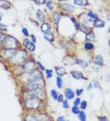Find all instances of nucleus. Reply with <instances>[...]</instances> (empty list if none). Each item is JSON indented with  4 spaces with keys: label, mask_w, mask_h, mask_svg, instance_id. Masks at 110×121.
I'll list each match as a JSON object with an SVG mask.
<instances>
[{
    "label": "nucleus",
    "mask_w": 110,
    "mask_h": 121,
    "mask_svg": "<svg viewBox=\"0 0 110 121\" xmlns=\"http://www.w3.org/2000/svg\"><path fill=\"white\" fill-rule=\"evenodd\" d=\"M23 45L25 46V47L28 49V50L30 52H34L35 49V47L33 42H31L30 40H28V39H25L23 42Z\"/></svg>",
    "instance_id": "nucleus-7"
},
{
    "label": "nucleus",
    "mask_w": 110,
    "mask_h": 121,
    "mask_svg": "<svg viewBox=\"0 0 110 121\" xmlns=\"http://www.w3.org/2000/svg\"><path fill=\"white\" fill-rule=\"evenodd\" d=\"M63 100H64V97L62 95H59L58 97H57V100H58L59 102H62Z\"/></svg>",
    "instance_id": "nucleus-41"
},
{
    "label": "nucleus",
    "mask_w": 110,
    "mask_h": 121,
    "mask_svg": "<svg viewBox=\"0 0 110 121\" xmlns=\"http://www.w3.org/2000/svg\"><path fill=\"white\" fill-rule=\"evenodd\" d=\"M72 112L74 114H78V113H79V109H78V108L76 106H73L72 109Z\"/></svg>",
    "instance_id": "nucleus-35"
},
{
    "label": "nucleus",
    "mask_w": 110,
    "mask_h": 121,
    "mask_svg": "<svg viewBox=\"0 0 110 121\" xmlns=\"http://www.w3.org/2000/svg\"><path fill=\"white\" fill-rule=\"evenodd\" d=\"M55 70L57 75L62 77L66 74V70L64 67H55Z\"/></svg>",
    "instance_id": "nucleus-15"
},
{
    "label": "nucleus",
    "mask_w": 110,
    "mask_h": 121,
    "mask_svg": "<svg viewBox=\"0 0 110 121\" xmlns=\"http://www.w3.org/2000/svg\"><path fill=\"white\" fill-rule=\"evenodd\" d=\"M86 106H87V102H86V101H84V102H83L81 104V109H86Z\"/></svg>",
    "instance_id": "nucleus-38"
},
{
    "label": "nucleus",
    "mask_w": 110,
    "mask_h": 121,
    "mask_svg": "<svg viewBox=\"0 0 110 121\" xmlns=\"http://www.w3.org/2000/svg\"><path fill=\"white\" fill-rule=\"evenodd\" d=\"M80 30L84 32V33H89V31H90V27L87 26L86 23H83L80 25Z\"/></svg>",
    "instance_id": "nucleus-22"
},
{
    "label": "nucleus",
    "mask_w": 110,
    "mask_h": 121,
    "mask_svg": "<svg viewBox=\"0 0 110 121\" xmlns=\"http://www.w3.org/2000/svg\"><path fill=\"white\" fill-rule=\"evenodd\" d=\"M59 1H68V0H59Z\"/></svg>",
    "instance_id": "nucleus-56"
},
{
    "label": "nucleus",
    "mask_w": 110,
    "mask_h": 121,
    "mask_svg": "<svg viewBox=\"0 0 110 121\" xmlns=\"http://www.w3.org/2000/svg\"><path fill=\"white\" fill-rule=\"evenodd\" d=\"M42 78V74L39 70L32 71V72L30 73L29 75V80H31V81Z\"/></svg>",
    "instance_id": "nucleus-6"
},
{
    "label": "nucleus",
    "mask_w": 110,
    "mask_h": 121,
    "mask_svg": "<svg viewBox=\"0 0 110 121\" xmlns=\"http://www.w3.org/2000/svg\"><path fill=\"white\" fill-rule=\"evenodd\" d=\"M85 48L86 50H92L94 48V45L91 43H87L85 45Z\"/></svg>",
    "instance_id": "nucleus-33"
},
{
    "label": "nucleus",
    "mask_w": 110,
    "mask_h": 121,
    "mask_svg": "<svg viewBox=\"0 0 110 121\" xmlns=\"http://www.w3.org/2000/svg\"><path fill=\"white\" fill-rule=\"evenodd\" d=\"M35 69V64L34 62L29 61L25 64L23 66V70L27 73H31Z\"/></svg>",
    "instance_id": "nucleus-5"
},
{
    "label": "nucleus",
    "mask_w": 110,
    "mask_h": 121,
    "mask_svg": "<svg viewBox=\"0 0 110 121\" xmlns=\"http://www.w3.org/2000/svg\"><path fill=\"white\" fill-rule=\"evenodd\" d=\"M105 79L107 81H110V75L106 76V78H105Z\"/></svg>",
    "instance_id": "nucleus-51"
},
{
    "label": "nucleus",
    "mask_w": 110,
    "mask_h": 121,
    "mask_svg": "<svg viewBox=\"0 0 110 121\" xmlns=\"http://www.w3.org/2000/svg\"><path fill=\"white\" fill-rule=\"evenodd\" d=\"M95 62H97L99 65H103V60L101 56L100 55H97L95 58Z\"/></svg>",
    "instance_id": "nucleus-25"
},
{
    "label": "nucleus",
    "mask_w": 110,
    "mask_h": 121,
    "mask_svg": "<svg viewBox=\"0 0 110 121\" xmlns=\"http://www.w3.org/2000/svg\"><path fill=\"white\" fill-rule=\"evenodd\" d=\"M72 21H73V23H74V25H75V27H76V30H78V25H77V23H76V21L74 20V19H72Z\"/></svg>",
    "instance_id": "nucleus-47"
},
{
    "label": "nucleus",
    "mask_w": 110,
    "mask_h": 121,
    "mask_svg": "<svg viewBox=\"0 0 110 121\" xmlns=\"http://www.w3.org/2000/svg\"><path fill=\"white\" fill-rule=\"evenodd\" d=\"M89 64L91 67H92V69L93 70H94L98 71L99 70V69H100V67H99L100 65H98L96 62H94V61L91 60V61L89 62Z\"/></svg>",
    "instance_id": "nucleus-23"
},
{
    "label": "nucleus",
    "mask_w": 110,
    "mask_h": 121,
    "mask_svg": "<svg viewBox=\"0 0 110 121\" xmlns=\"http://www.w3.org/2000/svg\"><path fill=\"white\" fill-rule=\"evenodd\" d=\"M74 3L75 4L81 6H86L89 4L87 0H74Z\"/></svg>",
    "instance_id": "nucleus-19"
},
{
    "label": "nucleus",
    "mask_w": 110,
    "mask_h": 121,
    "mask_svg": "<svg viewBox=\"0 0 110 121\" xmlns=\"http://www.w3.org/2000/svg\"><path fill=\"white\" fill-rule=\"evenodd\" d=\"M92 87V83H89V86L88 87V90H91Z\"/></svg>",
    "instance_id": "nucleus-49"
},
{
    "label": "nucleus",
    "mask_w": 110,
    "mask_h": 121,
    "mask_svg": "<svg viewBox=\"0 0 110 121\" xmlns=\"http://www.w3.org/2000/svg\"><path fill=\"white\" fill-rule=\"evenodd\" d=\"M76 63L78 64L81 66L83 68H86L88 66V63L86 61V60H82V59H78L76 60Z\"/></svg>",
    "instance_id": "nucleus-21"
},
{
    "label": "nucleus",
    "mask_w": 110,
    "mask_h": 121,
    "mask_svg": "<svg viewBox=\"0 0 110 121\" xmlns=\"http://www.w3.org/2000/svg\"><path fill=\"white\" fill-rule=\"evenodd\" d=\"M45 86V82L42 78L37 80H32L31 82L27 85V88L29 90H34V89H40Z\"/></svg>",
    "instance_id": "nucleus-2"
},
{
    "label": "nucleus",
    "mask_w": 110,
    "mask_h": 121,
    "mask_svg": "<svg viewBox=\"0 0 110 121\" xmlns=\"http://www.w3.org/2000/svg\"><path fill=\"white\" fill-rule=\"evenodd\" d=\"M71 74H72V77L76 79H85L83 76V74L78 71H72Z\"/></svg>",
    "instance_id": "nucleus-14"
},
{
    "label": "nucleus",
    "mask_w": 110,
    "mask_h": 121,
    "mask_svg": "<svg viewBox=\"0 0 110 121\" xmlns=\"http://www.w3.org/2000/svg\"><path fill=\"white\" fill-rule=\"evenodd\" d=\"M31 39H32V42H33V43H35V42H36V39H35V36H34V35H31Z\"/></svg>",
    "instance_id": "nucleus-45"
},
{
    "label": "nucleus",
    "mask_w": 110,
    "mask_h": 121,
    "mask_svg": "<svg viewBox=\"0 0 110 121\" xmlns=\"http://www.w3.org/2000/svg\"><path fill=\"white\" fill-rule=\"evenodd\" d=\"M44 38L46 40H48L49 42H53L54 40V35H53V33L50 32V31H48V32H47L45 34Z\"/></svg>",
    "instance_id": "nucleus-18"
},
{
    "label": "nucleus",
    "mask_w": 110,
    "mask_h": 121,
    "mask_svg": "<svg viewBox=\"0 0 110 121\" xmlns=\"http://www.w3.org/2000/svg\"><path fill=\"white\" fill-rule=\"evenodd\" d=\"M62 7L65 10L69 12H71V13L74 12L75 10V8L74 6L71 4H67V3L62 4Z\"/></svg>",
    "instance_id": "nucleus-9"
},
{
    "label": "nucleus",
    "mask_w": 110,
    "mask_h": 121,
    "mask_svg": "<svg viewBox=\"0 0 110 121\" xmlns=\"http://www.w3.org/2000/svg\"><path fill=\"white\" fill-rule=\"evenodd\" d=\"M107 18H108V20H110V14H109V15H108Z\"/></svg>",
    "instance_id": "nucleus-53"
},
{
    "label": "nucleus",
    "mask_w": 110,
    "mask_h": 121,
    "mask_svg": "<svg viewBox=\"0 0 110 121\" xmlns=\"http://www.w3.org/2000/svg\"><path fill=\"white\" fill-rule=\"evenodd\" d=\"M108 32L110 33V26L109 27V28H108Z\"/></svg>",
    "instance_id": "nucleus-54"
},
{
    "label": "nucleus",
    "mask_w": 110,
    "mask_h": 121,
    "mask_svg": "<svg viewBox=\"0 0 110 121\" xmlns=\"http://www.w3.org/2000/svg\"><path fill=\"white\" fill-rule=\"evenodd\" d=\"M36 16L38 18V19L41 22H44L45 20V15L44 12L41 10H37L36 12Z\"/></svg>",
    "instance_id": "nucleus-16"
},
{
    "label": "nucleus",
    "mask_w": 110,
    "mask_h": 121,
    "mask_svg": "<svg viewBox=\"0 0 110 121\" xmlns=\"http://www.w3.org/2000/svg\"><path fill=\"white\" fill-rule=\"evenodd\" d=\"M88 15L89 17L91 18H92V19H95V20L98 19V15H96L95 13H93V12H88Z\"/></svg>",
    "instance_id": "nucleus-29"
},
{
    "label": "nucleus",
    "mask_w": 110,
    "mask_h": 121,
    "mask_svg": "<svg viewBox=\"0 0 110 121\" xmlns=\"http://www.w3.org/2000/svg\"><path fill=\"white\" fill-rule=\"evenodd\" d=\"M46 75H47V77L48 78H50L52 77L53 73H52V70H46Z\"/></svg>",
    "instance_id": "nucleus-32"
},
{
    "label": "nucleus",
    "mask_w": 110,
    "mask_h": 121,
    "mask_svg": "<svg viewBox=\"0 0 110 121\" xmlns=\"http://www.w3.org/2000/svg\"><path fill=\"white\" fill-rule=\"evenodd\" d=\"M26 58V53L25 51L20 50L15 52L11 58L12 62L15 64H19L23 62Z\"/></svg>",
    "instance_id": "nucleus-1"
},
{
    "label": "nucleus",
    "mask_w": 110,
    "mask_h": 121,
    "mask_svg": "<svg viewBox=\"0 0 110 121\" xmlns=\"http://www.w3.org/2000/svg\"><path fill=\"white\" fill-rule=\"evenodd\" d=\"M51 94L52 97L54 99V100H57V92L55 90H51Z\"/></svg>",
    "instance_id": "nucleus-31"
},
{
    "label": "nucleus",
    "mask_w": 110,
    "mask_h": 121,
    "mask_svg": "<svg viewBox=\"0 0 110 121\" xmlns=\"http://www.w3.org/2000/svg\"><path fill=\"white\" fill-rule=\"evenodd\" d=\"M29 96L31 97H34V98H37L39 97L40 96H44V94L42 92V91L39 89H34V90H31V91L29 92Z\"/></svg>",
    "instance_id": "nucleus-8"
},
{
    "label": "nucleus",
    "mask_w": 110,
    "mask_h": 121,
    "mask_svg": "<svg viewBox=\"0 0 110 121\" xmlns=\"http://www.w3.org/2000/svg\"><path fill=\"white\" fill-rule=\"evenodd\" d=\"M86 40H89V41H92L95 39V35L92 34V33H88L86 34Z\"/></svg>",
    "instance_id": "nucleus-27"
},
{
    "label": "nucleus",
    "mask_w": 110,
    "mask_h": 121,
    "mask_svg": "<svg viewBox=\"0 0 110 121\" xmlns=\"http://www.w3.org/2000/svg\"><path fill=\"white\" fill-rule=\"evenodd\" d=\"M50 28H51V27H50V26L48 24L44 23L42 24L41 26V30L44 32V33H46L50 31Z\"/></svg>",
    "instance_id": "nucleus-24"
},
{
    "label": "nucleus",
    "mask_w": 110,
    "mask_h": 121,
    "mask_svg": "<svg viewBox=\"0 0 110 121\" xmlns=\"http://www.w3.org/2000/svg\"><path fill=\"white\" fill-rule=\"evenodd\" d=\"M22 33H23V34L25 36H27V37H28V35H29L28 31L26 28H23V29H22Z\"/></svg>",
    "instance_id": "nucleus-37"
},
{
    "label": "nucleus",
    "mask_w": 110,
    "mask_h": 121,
    "mask_svg": "<svg viewBox=\"0 0 110 121\" xmlns=\"http://www.w3.org/2000/svg\"><path fill=\"white\" fill-rule=\"evenodd\" d=\"M37 64H38L39 66L40 67V68L42 70H45V67H44L42 65L41 63H40L39 62H37Z\"/></svg>",
    "instance_id": "nucleus-43"
},
{
    "label": "nucleus",
    "mask_w": 110,
    "mask_h": 121,
    "mask_svg": "<svg viewBox=\"0 0 110 121\" xmlns=\"http://www.w3.org/2000/svg\"><path fill=\"white\" fill-rule=\"evenodd\" d=\"M109 45H110V40H109Z\"/></svg>",
    "instance_id": "nucleus-55"
},
{
    "label": "nucleus",
    "mask_w": 110,
    "mask_h": 121,
    "mask_svg": "<svg viewBox=\"0 0 110 121\" xmlns=\"http://www.w3.org/2000/svg\"><path fill=\"white\" fill-rule=\"evenodd\" d=\"M47 8H48L50 10H52L54 8V4H53V2L51 1H48L47 3Z\"/></svg>",
    "instance_id": "nucleus-30"
},
{
    "label": "nucleus",
    "mask_w": 110,
    "mask_h": 121,
    "mask_svg": "<svg viewBox=\"0 0 110 121\" xmlns=\"http://www.w3.org/2000/svg\"><path fill=\"white\" fill-rule=\"evenodd\" d=\"M99 86H100V84H99V83H98V81H95V82H94V87H99Z\"/></svg>",
    "instance_id": "nucleus-46"
},
{
    "label": "nucleus",
    "mask_w": 110,
    "mask_h": 121,
    "mask_svg": "<svg viewBox=\"0 0 110 121\" xmlns=\"http://www.w3.org/2000/svg\"><path fill=\"white\" fill-rule=\"evenodd\" d=\"M57 121H64V117H59L57 119Z\"/></svg>",
    "instance_id": "nucleus-50"
},
{
    "label": "nucleus",
    "mask_w": 110,
    "mask_h": 121,
    "mask_svg": "<svg viewBox=\"0 0 110 121\" xmlns=\"http://www.w3.org/2000/svg\"><path fill=\"white\" fill-rule=\"evenodd\" d=\"M65 95L67 99H72L75 96V93L70 88H67L66 89V91H65Z\"/></svg>",
    "instance_id": "nucleus-12"
},
{
    "label": "nucleus",
    "mask_w": 110,
    "mask_h": 121,
    "mask_svg": "<svg viewBox=\"0 0 110 121\" xmlns=\"http://www.w3.org/2000/svg\"><path fill=\"white\" fill-rule=\"evenodd\" d=\"M83 89H78V90H76V95H77L78 96H79L81 94V93L83 92Z\"/></svg>",
    "instance_id": "nucleus-42"
},
{
    "label": "nucleus",
    "mask_w": 110,
    "mask_h": 121,
    "mask_svg": "<svg viewBox=\"0 0 110 121\" xmlns=\"http://www.w3.org/2000/svg\"><path fill=\"white\" fill-rule=\"evenodd\" d=\"M98 119L100 121H107V119L105 117H98Z\"/></svg>",
    "instance_id": "nucleus-48"
},
{
    "label": "nucleus",
    "mask_w": 110,
    "mask_h": 121,
    "mask_svg": "<svg viewBox=\"0 0 110 121\" xmlns=\"http://www.w3.org/2000/svg\"><path fill=\"white\" fill-rule=\"evenodd\" d=\"M4 39V35L3 34H2L1 33H0V42H3Z\"/></svg>",
    "instance_id": "nucleus-44"
},
{
    "label": "nucleus",
    "mask_w": 110,
    "mask_h": 121,
    "mask_svg": "<svg viewBox=\"0 0 110 121\" xmlns=\"http://www.w3.org/2000/svg\"><path fill=\"white\" fill-rule=\"evenodd\" d=\"M56 84L58 88H62V81L60 77H57L56 78Z\"/></svg>",
    "instance_id": "nucleus-28"
},
{
    "label": "nucleus",
    "mask_w": 110,
    "mask_h": 121,
    "mask_svg": "<svg viewBox=\"0 0 110 121\" xmlns=\"http://www.w3.org/2000/svg\"><path fill=\"white\" fill-rule=\"evenodd\" d=\"M4 45L7 49L15 48L17 46V42L13 37L8 36L4 39Z\"/></svg>",
    "instance_id": "nucleus-4"
},
{
    "label": "nucleus",
    "mask_w": 110,
    "mask_h": 121,
    "mask_svg": "<svg viewBox=\"0 0 110 121\" xmlns=\"http://www.w3.org/2000/svg\"><path fill=\"white\" fill-rule=\"evenodd\" d=\"M11 4L10 2L7 0H0V8L4 9H9L10 8Z\"/></svg>",
    "instance_id": "nucleus-10"
},
{
    "label": "nucleus",
    "mask_w": 110,
    "mask_h": 121,
    "mask_svg": "<svg viewBox=\"0 0 110 121\" xmlns=\"http://www.w3.org/2000/svg\"><path fill=\"white\" fill-rule=\"evenodd\" d=\"M3 13H1V12H0V20L2 19V17H3Z\"/></svg>",
    "instance_id": "nucleus-52"
},
{
    "label": "nucleus",
    "mask_w": 110,
    "mask_h": 121,
    "mask_svg": "<svg viewBox=\"0 0 110 121\" xmlns=\"http://www.w3.org/2000/svg\"><path fill=\"white\" fill-rule=\"evenodd\" d=\"M7 26L4 24L1 23H0V30H2V31H7Z\"/></svg>",
    "instance_id": "nucleus-36"
},
{
    "label": "nucleus",
    "mask_w": 110,
    "mask_h": 121,
    "mask_svg": "<svg viewBox=\"0 0 110 121\" xmlns=\"http://www.w3.org/2000/svg\"><path fill=\"white\" fill-rule=\"evenodd\" d=\"M53 20H54V25L56 26L57 28V26H58L59 24V22L60 20V16L59 14L56 13H54L53 15Z\"/></svg>",
    "instance_id": "nucleus-20"
},
{
    "label": "nucleus",
    "mask_w": 110,
    "mask_h": 121,
    "mask_svg": "<svg viewBox=\"0 0 110 121\" xmlns=\"http://www.w3.org/2000/svg\"><path fill=\"white\" fill-rule=\"evenodd\" d=\"M34 2L37 5H42L45 3V0H34Z\"/></svg>",
    "instance_id": "nucleus-34"
},
{
    "label": "nucleus",
    "mask_w": 110,
    "mask_h": 121,
    "mask_svg": "<svg viewBox=\"0 0 110 121\" xmlns=\"http://www.w3.org/2000/svg\"><path fill=\"white\" fill-rule=\"evenodd\" d=\"M93 25H94V26L95 27V28H101L105 26V22L104 21L101 20L97 19L95 20V21L94 22Z\"/></svg>",
    "instance_id": "nucleus-13"
},
{
    "label": "nucleus",
    "mask_w": 110,
    "mask_h": 121,
    "mask_svg": "<svg viewBox=\"0 0 110 121\" xmlns=\"http://www.w3.org/2000/svg\"><path fill=\"white\" fill-rule=\"evenodd\" d=\"M28 120H32V121H40V120H48V118L45 115H39L31 116L30 119Z\"/></svg>",
    "instance_id": "nucleus-11"
},
{
    "label": "nucleus",
    "mask_w": 110,
    "mask_h": 121,
    "mask_svg": "<svg viewBox=\"0 0 110 121\" xmlns=\"http://www.w3.org/2000/svg\"><path fill=\"white\" fill-rule=\"evenodd\" d=\"M15 52H13V50L12 49H7V50L4 52L3 56L4 57H6V58H12L13 55H14Z\"/></svg>",
    "instance_id": "nucleus-17"
},
{
    "label": "nucleus",
    "mask_w": 110,
    "mask_h": 121,
    "mask_svg": "<svg viewBox=\"0 0 110 121\" xmlns=\"http://www.w3.org/2000/svg\"><path fill=\"white\" fill-rule=\"evenodd\" d=\"M79 103H80V99H79V98H77V99H76V100H75L73 104H74L75 106H78V105H79Z\"/></svg>",
    "instance_id": "nucleus-39"
},
{
    "label": "nucleus",
    "mask_w": 110,
    "mask_h": 121,
    "mask_svg": "<svg viewBox=\"0 0 110 121\" xmlns=\"http://www.w3.org/2000/svg\"><path fill=\"white\" fill-rule=\"evenodd\" d=\"M40 102L37 98L30 97L25 102V106L28 109H36L39 106Z\"/></svg>",
    "instance_id": "nucleus-3"
},
{
    "label": "nucleus",
    "mask_w": 110,
    "mask_h": 121,
    "mask_svg": "<svg viewBox=\"0 0 110 121\" xmlns=\"http://www.w3.org/2000/svg\"><path fill=\"white\" fill-rule=\"evenodd\" d=\"M63 106L65 108H69V103H68L67 100H64L63 102Z\"/></svg>",
    "instance_id": "nucleus-40"
},
{
    "label": "nucleus",
    "mask_w": 110,
    "mask_h": 121,
    "mask_svg": "<svg viewBox=\"0 0 110 121\" xmlns=\"http://www.w3.org/2000/svg\"><path fill=\"white\" fill-rule=\"evenodd\" d=\"M78 117L79 119L82 121H85L86 120V117L85 114L83 111H80L79 112V115H78Z\"/></svg>",
    "instance_id": "nucleus-26"
}]
</instances>
